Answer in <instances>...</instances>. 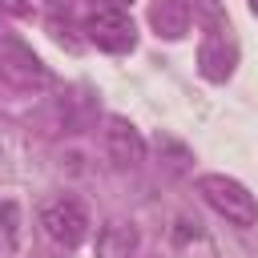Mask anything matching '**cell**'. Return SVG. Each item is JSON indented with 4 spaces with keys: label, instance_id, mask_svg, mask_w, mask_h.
<instances>
[{
    "label": "cell",
    "instance_id": "7a4b0ae2",
    "mask_svg": "<svg viewBox=\"0 0 258 258\" xmlns=\"http://www.w3.org/2000/svg\"><path fill=\"white\" fill-rule=\"evenodd\" d=\"M40 226H44V234H48L56 246L77 250V246L89 238V210H85L77 198H56V202H48V206L40 210Z\"/></svg>",
    "mask_w": 258,
    "mask_h": 258
},
{
    "label": "cell",
    "instance_id": "277c9868",
    "mask_svg": "<svg viewBox=\"0 0 258 258\" xmlns=\"http://www.w3.org/2000/svg\"><path fill=\"white\" fill-rule=\"evenodd\" d=\"M85 28H89V40L105 52H129L137 44V28H133L129 12H121V8H97L85 20Z\"/></svg>",
    "mask_w": 258,
    "mask_h": 258
},
{
    "label": "cell",
    "instance_id": "3957f363",
    "mask_svg": "<svg viewBox=\"0 0 258 258\" xmlns=\"http://www.w3.org/2000/svg\"><path fill=\"white\" fill-rule=\"evenodd\" d=\"M0 77L12 81L16 89H44L48 85V69L40 64V56L12 36L0 40Z\"/></svg>",
    "mask_w": 258,
    "mask_h": 258
},
{
    "label": "cell",
    "instance_id": "6da1fadb",
    "mask_svg": "<svg viewBox=\"0 0 258 258\" xmlns=\"http://www.w3.org/2000/svg\"><path fill=\"white\" fill-rule=\"evenodd\" d=\"M198 194H202L226 222H234V226H242V230L258 226V202H254V194H250L242 181H234V177H226V173H202V177H198Z\"/></svg>",
    "mask_w": 258,
    "mask_h": 258
},
{
    "label": "cell",
    "instance_id": "ba28073f",
    "mask_svg": "<svg viewBox=\"0 0 258 258\" xmlns=\"http://www.w3.org/2000/svg\"><path fill=\"white\" fill-rule=\"evenodd\" d=\"M0 214H4V234H8V242H16V206H12V202H4V206H0Z\"/></svg>",
    "mask_w": 258,
    "mask_h": 258
},
{
    "label": "cell",
    "instance_id": "9c48e42d",
    "mask_svg": "<svg viewBox=\"0 0 258 258\" xmlns=\"http://www.w3.org/2000/svg\"><path fill=\"white\" fill-rule=\"evenodd\" d=\"M0 8L12 12V16H24V12H28V0H0Z\"/></svg>",
    "mask_w": 258,
    "mask_h": 258
},
{
    "label": "cell",
    "instance_id": "8992f818",
    "mask_svg": "<svg viewBox=\"0 0 258 258\" xmlns=\"http://www.w3.org/2000/svg\"><path fill=\"white\" fill-rule=\"evenodd\" d=\"M137 226L133 222H105L97 234V258H133Z\"/></svg>",
    "mask_w": 258,
    "mask_h": 258
},
{
    "label": "cell",
    "instance_id": "52a82bcc",
    "mask_svg": "<svg viewBox=\"0 0 258 258\" xmlns=\"http://www.w3.org/2000/svg\"><path fill=\"white\" fill-rule=\"evenodd\" d=\"M149 16H153V28L161 36H181L189 28V4L185 0H157Z\"/></svg>",
    "mask_w": 258,
    "mask_h": 258
},
{
    "label": "cell",
    "instance_id": "5b68a950",
    "mask_svg": "<svg viewBox=\"0 0 258 258\" xmlns=\"http://www.w3.org/2000/svg\"><path fill=\"white\" fill-rule=\"evenodd\" d=\"M105 145H109L113 165H121V169H137V165L145 161V137H141V133H137V125H133V121H125V117H109Z\"/></svg>",
    "mask_w": 258,
    "mask_h": 258
},
{
    "label": "cell",
    "instance_id": "30bf717a",
    "mask_svg": "<svg viewBox=\"0 0 258 258\" xmlns=\"http://www.w3.org/2000/svg\"><path fill=\"white\" fill-rule=\"evenodd\" d=\"M101 4H105V8H121V12H125V8L133 4V0H101Z\"/></svg>",
    "mask_w": 258,
    "mask_h": 258
}]
</instances>
